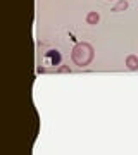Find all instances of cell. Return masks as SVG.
Returning <instances> with one entry per match:
<instances>
[{"label": "cell", "instance_id": "1", "mask_svg": "<svg viewBox=\"0 0 138 155\" xmlns=\"http://www.w3.org/2000/svg\"><path fill=\"white\" fill-rule=\"evenodd\" d=\"M71 57H72V62L78 67H85L93 61V48H92L90 43H78L72 48Z\"/></svg>", "mask_w": 138, "mask_h": 155}, {"label": "cell", "instance_id": "2", "mask_svg": "<svg viewBox=\"0 0 138 155\" xmlns=\"http://www.w3.org/2000/svg\"><path fill=\"white\" fill-rule=\"evenodd\" d=\"M47 59H50V62H52V66H59V64H61V52H59V50H49V52H47Z\"/></svg>", "mask_w": 138, "mask_h": 155}, {"label": "cell", "instance_id": "3", "mask_svg": "<svg viewBox=\"0 0 138 155\" xmlns=\"http://www.w3.org/2000/svg\"><path fill=\"white\" fill-rule=\"evenodd\" d=\"M124 62L130 71H138V55H128Z\"/></svg>", "mask_w": 138, "mask_h": 155}, {"label": "cell", "instance_id": "4", "mask_svg": "<svg viewBox=\"0 0 138 155\" xmlns=\"http://www.w3.org/2000/svg\"><path fill=\"white\" fill-rule=\"evenodd\" d=\"M99 21H100L99 12H88V14H86V22H88V24H97Z\"/></svg>", "mask_w": 138, "mask_h": 155}, {"label": "cell", "instance_id": "5", "mask_svg": "<svg viewBox=\"0 0 138 155\" xmlns=\"http://www.w3.org/2000/svg\"><path fill=\"white\" fill-rule=\"evenodd\" d=\"M128 5H130V4H128L126 0H121V2H117L116 5L112 7V11H114V12H119V11H126V9H128Z\"/></svg>", "mask_w": 138, "mask_h": 155}, {"label": "cell", "instance_id": "6", "mask_svg": "<svg viewBox=\"0 0 138 155\" xmlns=\"http://www.w3.org/2000/svg\"><path fill=\"white\" fill-rule=\"evenodd\" d=\"M59 72H62V74H66V72H71V69L67 66H61V69H59Z\"/></svg>", "mask_w": 138, "mask_h": 155}]
</instances>
